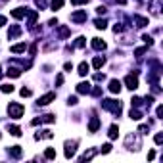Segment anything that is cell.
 I'll return each mask as SVG.
<instances>
[{"label":"cell","mask_w":163,"mask_h":163,"mask_svg":"<svg viewBox=\"0 0 163 163\" xmlns=\"http://www.w3.org/2000/svg\"><path fill=\"white\" fill-rule=\"evenodd\" d=\"M102 108L104 109H109V111L115 113V115L121 113V104L115 102V100H102Z\"/></svg>","instance_id":"cell-1"},{"label":"cell","mask_w":163,"mask_h":163,"mask_svg":"<svg viewBox=\"0 0 163 163\" xmlns=\"http://www.w3.org/2000/svg\"><path fill=\"white\" fill-rule=\"evenodd\" d=\"M8 111H10V117H14V119H19V117H21V115H23L25 108L21 106V104H10Z\"/></svg>","instance_id":"cell-2"},{"label":"cell","mask_w":163,"mask_h":163,"mask_svg":"<svg viewBox=\"0 0 163 163\" xmlns=\"http://www.w3.org/2000/svg\"><path fill=\"white\" fill-rule=\"evenodd\" d=\"M125 85H127L129 90H136V88H138V77H136V73L125 77Z\"/></svg>","instance_id":"cell-3"},{"label":"cell","mask_w":163,"mask_h":163,"mask_svg":"<svg viewBox=\"0 0 163 163\" xmlns=\"http://www.w3.org/2000/svg\"><path fill=\"white\" fill-rule=\"evenodd\" d=\"M52 100H56V94L54 92H48V94H44L42 98H39V106H48Z\"/></svg>","instance_id":"cell-4"},{"label":"cell","mask_w":163,"mask_h":163,"mask_svg":"<svg viewBox=\"0 0 163 163\" xmlns=\"http://www.w3.org/2000/svg\"><path fill=\"white\" fill-rule=\"evenodd\" d=\"M71 19L75 23H83V21H86V12H75L71 15Z\"/></svg>","instance_id":"cell-5"},{"label":"cell","mask_w":163,"mask_h":163,"mask_svg":"<svg viewBox=\"0 0 163 163\" xmlns=\"http://www.w3.org/2000/svg\"><path fill=\"white\" fill-rule=\"evenodd\" d=\"M77 92L79 94H88V92H90V83H79V85H77Z\"/></svg>","instance_id":"cell-6"},{"label":"cell","mask_w":163,"mask_h":163,"mask_svg":"<svg viewBox=\"0 0 163 163\" xmlns=\"http://www.w3.org/2000/svg\"><path fill=\"white\" fill-rule=\"evenodd\" d=\"M8 152H10V155H12V157H21V155H23L21 146H12V148H10Z\"/></svg>","instance_id":"cell-7"},{"label":"cell","mask_w":163,"mask_h":163,"mask_svg":"<svg viewBox=\"0 0 163 163\" xmlns=\"http://www.w3.org/2000/svg\"><path fill=\"white\" fill-rule=\"evenodd\" d=\"M75 144H77V142H73V144L67 142V144H65V146H67V148H65V157H67V159L75 155Z\"/></svg>","instance_id":"cell-8"},{"label":"cell","mask_w":163,"mask_h":163,"mask_svg":"<svg viewBox=\"0 0 163 163\" xmlns=\"http://www.w3.org/2000/svg\"><path fill=\"white\" fill-rule=\"evenodd\" d=\"M92 48L94 50H104L106 48V42L102 39H92Z\"/></svg>","instance_id":"cell-9"},{"label":"cell","mask_w":163,"mask_h":163,"mask_svg":"<svg viewBox=\"0 0 163 163\" xmlns=\"http://www.w3.org/2000/svg\"><path fill=\"white\" fill-rule=\"evenodd\" d=\"M109 90H111L113 94H117L121 90V83L117 81V79H113V81H109Z\"/></svg>","instance_id":"cell-10"},{"label":"cell","mask_w":163,"mask_h":163,"mask_svg":"<svg viewBox=\"0 0 163 163\" xmlns=\"http://www.w3.org/2000/svg\"><path fill=\"white\" fill-rule=\"evenodd\" d=\"M98 127H100V119L98 117H92L90 119V125H88V130H90V133H96Z\"/></svg>","instance_id":"cell-11"},{"label":"cell","mask_w":163,"mask_h":163,"mask_svg":"<svg viewBox=\"0 0 163 163\" xmlns=\"http://www.w3.org/2000/svg\"><path fill=\"white\" fill-rule=\"evenodd\" d=\"M25 14H27V10H25V8H15L14 12H12V17H15V19H21Z\"/></svg>","instance_id":"cell-12"},{"label":"cell","mask_w":163,"mask_h":163,"mask_svg":"<svg viewBox=\"0 0 163 163\" xmlns=\"http://www.w3.org/2000/svg\"><path fill=\"white\" fill-rule=\"evenodd\" d=\"M19 33H21V27H19V25H14V27L8 31V36H10V39H15Z\"/></svg>","instance_id":"cell-13"},{"label":"cell","mask_w":163,"mask_h":163,"mask_svg":"<svg viewBox=\"0 0 163 163\" xmlns=\"http://www.w3.org/2000/svg\"><path fill=\"white\" fill-rule=\"evenodd\" d=\"M88 69H90V65H88L86 61H83V64H79V75H83V77H85L86 73H88Z\"/></svg>","instance_id":"cell-14"},{"label":"cell","mask_w":163,"mask_h":163,"mask_svg":"<svg viewBox=\"0 0 163 163\" xmlns=\"http://www.w3.org/2000/svg\"><path fill=\"white\" fill-rule=\"evenodd\" d=\"M130 119H134V121H140L142 119V111H140V109H136V108H133V109H130Z\"/></svg>","instance_id":"cell-15"},{"label":"cell","mask_w":163,"mask_h":163,"mask_svg":"<svg viewBox=\"0 0 163 163\" xmlns=\"http://www.w3.org/2000/svg\"><path fill=\"white\" fill-rule=\"evenodd\" d=\"M10 52H14V54H19V52H25V42H19L10 48Z\"/></svg>","instance_id":"cell-16"},{"label":"cell","mask_w":163,"mask_h":163,"mask_svg":"<svg viewBox=\"0 0 163 163\" xmlns=\"http://www.w3.org/2000/svg\"><path fill=\"white\" fill-rule=\"evenodd\" d=\"M134 21L138 23V27H146V25H148V19L142 17V15H134Z\"/></svg>","instance_id":"cell-17"},{"label":"cell","mask_w":163,"mask_h":163,"mask_svg":"<svg viewBox=\"0 0 163 163\" xmlns=\"http://www.w3.org/2000/svg\"><path fill=\"white\" fill-rule=\"evenodd\" d=\"M104 64H106V60H104V58H100V56H96V58H94V61H92V65L96 67V69H100Z\"/></svg>","instance_id":"cell-18"},{"label":"cell","mask_w":163,"mask_h":163,"mask_svg":"<svg viewBox=\"0 0 163 163\" xmlns=\"http://www.w3.org/2000/svg\"><path fill=\"white\" fill-rule=\"evenodd\" d=\"M10 130V134H14V136H21V129L17 127V125H12V127H8Z\"/></svg>","instance_id":"cell-19"},{"label":"cell","mask_w":163,"mask_h":163,"mask_svg":"<svg viewBox=\"0 0 163 163\" xmlns=\"http://www.w3.org/2000/svg\"><path fill=\"white\" fill-rule=\"evenodd\" d=\"M117 134H119V129H117V125H111L109 127V138H117Z\"/></svg>","instance_id":"cell-20"},{"label":"cell","mask_w":163,"mask_h":163,"mask_svg":"<svg viewBox=\"0 0 163 163\" xmlns=\"http://www.w3.org/2000/svg\"><path fill=\"white\" fill-rule=\"evenodd\" d=\"M6 73H8V77H19V75H21V71H19L17 67H10Z\"/></svg>","instance_id":"cell-21"},{"label":"cell","mask_w":163,"mask_h":163,"mask_svg":"<svg viewBox=\"0 0 163 163\" xmlns=\"http://www.w3.org/2000/svg\"><path fill=\"white\" fill-rule=\"evenodd\" d=\"M50 6H52V10L56 12V10H60L61 6H64V0H52V4H50Z\"/></svg>","instance_id":"cell-22"},{"label":"cell","mask_w":163,"mask_h":163,"mask_svg":"<svg viewBox=\"0 0 163 163\" xmlns=\"http://www.w3.org/2000/svg\"><path fill=\"white\" fill-rule=\"evenodd\" d=\"M94 25H96L98 29H106V27H108V21H106V19H96Z\"/></svg>","instance_id":"cell-23"},{"label":"cell","mask_w":163,"mask_h":163,"mask_svg":"<svg viewBox=\"0 0 163 163\" xmlns=\"http://www.w3.org/2000/svg\"><path fill=\"white\" fill-rule=\"evenodd\" d=\"M44 155L48 157V159H54V157H56V150L54 148H48V150L44 152Z\"/></svg>","instance_id":"cell-24"},{"label":"cell","mask_w":163,"mask_h":163,"mask_svg":"<svg viewBox=\"0 0 163 163\" xmlns=\"http://www.w3.org/2000/svg\"><path fill=\"white\" fill-rule=\"evenodd\" d=\"M40 119H42V121H44V123H54V121H56V117H54V115H52V113H48V115H44V117H40Z\"/></svg>","instance_id":"cell-25"},{"label":"cell","mask_w":163,"mask_h":163,"mask_svg":"<svg viewBox=\"0 0 163 163\" xmlns=\"http://www.w3.org/2000/svg\"><path fill=\"white\" fill-rule=\"evenodd\" d=\"M4 94H8V92H14V86L12 85H2V88H0Z\"/></svg>","instance_id":"cell-26"},{"label":"cell","mask_w":163,"mask_h":163,"mask_svg":"<svg viewBox=\"0 0 163 163\" xmlns=\"http://www.w3.org/2000/svg\"><path fill=\"white\" fill-rule=\"evenodd\" d=\"M67 35H69V29H67V27H60V36H61V39H65Z\"/></svg>","instance_id":"cell-27"},{"label":"cell","mask_w":163,"mask_h":163,"mask_svg":"<svg viewBox=\"0 0 163 163\" xmlns=\"http://www.w3.org/2000/svg\"><path fill=\"white\" fill-rule=\"evenodd\" d=\"M111 152V144H104L102 146V154H109Z\"/></svg>","instance_id":"cell-28"},{"label":"cell","mask_w":163,"mask_h":163,"mask_svg":"<svg viewBox=\"0 0 163 163\" xmlns=\"http://www.w3.org/2000/svg\"><path fill=\"white\" fill-rule=\"evenodd\" d=\"M75 46H85V36H79L75 40Z\"/></svg>","instance_id":"cell-29"},{"label":"cell","mask_w":163,"mask_h":163,"mask_svg":"<svg viewBox=\"0 0 163 163\" xmlns=\"http://www.w3.org/2000/svg\"><path fill=\"white\" fill-rule=\"evenodd\" d=\"M104 79H106V75H104V73H96V75H94V81H104Z\"/></svg>","instance_id":"cell-30"},{"label":"cell","mask_w":163,"mask_h":163,"mask_svg":"<svg viewBox=\"0 0 163 163\" xmlns=\"http://www.w3.org/2000/svg\"><path fill=\"white\" fill-rule=\"evenodd\" d=\"M155 115H157V119H161V115H163V106H157V109H155Z\"/></svg>","instance_id":"cell-31"},{"label":"cell","mask_w":163,"mask_h":163,"mask_svg":"<svg viewBox=\"0 0 163 163\" xmlns=\"http://www.w3.org/2000/svg\"><path fill=\"white\" fill-rule=\"evenodd\" d=\"M56 85H64V75H61V73L56 77Z\"/></svg>","instance_id":"cell-32"},{"label":"cell","mask_w":163,"mask_h":163,"mask_svg":"<svg viewBox=\"0 0 163 163\" xmlns=\"http://www.w3.org/2000/svg\"><path fill=\"white\" fill-rule=\"evenodd\" d=\"M161 142H163V134L157 133V134H155V144H161Z\"/></svg>","instance_id":"cell-33"},{"label":"cell","mask_w":163,"mask_h":163,"mask_svg":"<svg viewBox=\"0 0 163 163\" xmlns=\"http://www.w3.org/2000/svg\"><path fill=\"white\" fill-rule=\"evenodd\" d=\"M138 130H140L142 134H148V125H140V129H138Z\"/></svg>","instance_id":"cell-34"},{"label":"cell","mask_w":163,"mask_h":163,"mask_svg":"<svg viewBox=\"0 0 163 163\" xmlns=\"http://www.w3.org/2000/svg\"><path fill=\"white\" fill-rule=\"evenodd\" d=\"M144 52H146V48H136V50H134V56H138V58H140L142 54H144Z\"/></svg>","instance_id":"cell-35"},{"label":"cell","mask_w":163,"mask_h":163,"mask_svg":"<svg viewBox=\"0 0 163 163\" xmlns=\"http://www.w3.org/2000/svg\"><path fill=\"white\" fill-rule=\"evenodd\" d=\"M142 40H144V42L148 44V46L152 44V36H148V35H144V36H142Z\"/></svg>","instance_id":"cell-36"},{"label":"cell","mask_w":163,"mask_h":163,"mask_svg":"<svg viewBox=\"0 0 163 163\" xmlns=\"http://www.w3.org/2000/svg\"><path fill=\"white\" fill-rule=\"evenodd\" d=\"M92 94H94V96H100V94H102V88H100V86H96V88L92 90Z\"/></svg>","instance_id":"cell-37"},{"label":"cell","mask_w":163,"mask_h":163,"mask_svg":"<svg viewBox=\"0 0 163 163\" xmlns=\"http://www.w3.org/2000/svg\"><path fill=\"white\" fill-rule=\"evenodd\" d=\"M21 96H31V90L29 88H21Z\"/></svg>","instance_id":"cell-38"},{"label":"cell","mask_w":163,"mask_h":163,"mask_svg":"<svg viewBox=\"0 0 163 163\" xmlns=\"http://www.w3.org/2000/svg\"><path fill=\"white\" fill-rule=\"evenodd\" d=\"M88 0H71V4H86Z\"/></svg>","instance_id":"cell-39"},{"label":"cell","mask_w":163,"mask_h":163,"mask_svg":"<svg viewBox=\"0 0 163 163\" xmlns=\"http://www.w3.org/2000/svg\"><path fill=\"white\" fill-rule=\"evenodd\" d=\"M113 31H115V33H121V31H123V25H115Z\"/></svg>","instance_id":"cell-40"},{"label":"cell","mask_w":163,"mask_h":163,"mask_svg":"<svg viewBox=\"0 0 163 163\" xmlns=\"http://www.w3.org/2000/svg\"><path fill=\"white\" fill-rule=\"evenodd\" d=\"M4 25H6V17H4V15H0V27H4Z\"/></svg>","instance_id":"cell-41"},{"label":"cell","mask_w":163,"mask_h":163,"mask_svg":"<svg viewBox=\"0 0 163 163\" xmlns=\"http://www.w3.org/2000/svg\"><path fill=\"white\" fill-rule=\"evenodd\" d=\"M96 10H98V14H106V8H104V6H98Z\"/></svg>","instance_id":"cell-42"},{"label":"cell","mask_w":163,"mask_h":163,"mask_svg":"<svg viewBox=\"0 0 163 163\" xmlns=\"http://www.w3.org/2000/svg\"><path fill=\"white\" fill-rule=\"evenodd\" d=\"M69 104H71V106H75V104H77V98L71 96V98H69Z\"/></svg>","instance_id":"cell-43"},{"label":"cell","mask_w":163,"mask_h":163,"mask_svg":"<svg viewBox=\"0 0 163 163\" xmlns=\"http://www.w3.org/2000/svg\"><path fill=\"white\" fill-rule=\"evenodd\" d=\"M64 67H65V71H71V69H73V65H71V64H65Z\"/></svg>","instance_id":"cell-44"},{"label":"cell","mask_w":163,"mask_h":163,"mask_svg":"<svg viewBox=\"0 0 163 163\" xmlns=\"http://www.w3.org/2000/svg\"><path fill=\"white\" fill-rule=\"evenodd\" d=\"M117 4H127V0H117Z\"/></svg>","instance_id":"cell-45"}]
</instances>
